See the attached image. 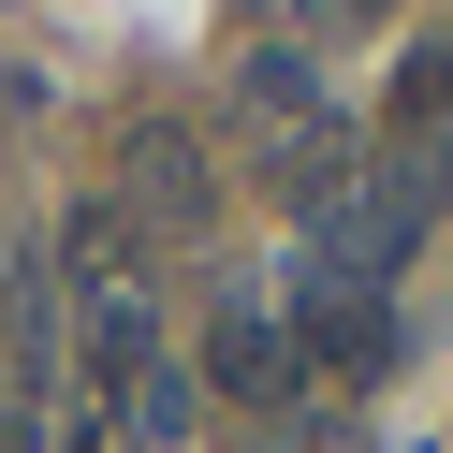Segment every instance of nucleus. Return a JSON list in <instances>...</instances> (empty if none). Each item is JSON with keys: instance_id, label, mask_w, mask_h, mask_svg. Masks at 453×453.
I'll use <instances>...</instances> for the list:
<instances>
[{"instance_id": "obj_2", "label": "nucleus", "mask_w": 453, "mask_h": 453, "mask_svg": "<svg viewBox=\"0 0 453 453\" xmlns=\"http://www.w3.org/2000/svg\"><path fill=\"white\" fill-rule=\"evenodd\" d=\"M249 190H264L278 219H336V205L365 190V147H351V118L322 103V118H293V132H249Z\"/></svg>"}, {"instance_id": "obj_1", "label": "nucleus", "mask_w": 453, "mask_h": 453, "mask_svg": "<svg viewBox=\"0 0 453 453\" xmlns=\"http://www.w3.org/2000/svg\"><path fill=\"white\" fill-rule=\"evenodd\" d=\"M190 380H205V395H234V410H278V424H293L307 351H293V322H278V307L219 293V307H205V351H190Z\"/></svg>"}, {"instance_id": "obj_5", "label": "nucleus", "mask_w": 453, "mask_h": 453, "mask_svg": "<svg viewBox=\"0 0 453 453\" xmlns=\"http://www.w3.org/2000/svg\"><path fill=\"white\" fill-rule=\"evenodd\" d=\"M103 293H147V234H132L118 190H73L59 205V307H103Z\"/></svg>"}, {"instance_id": "obj_3", "label": "nucleus", "mask_w": 453, "mask_h": 453, "mask_svg": "<svg viewBox=\"0 0 453 453\" xmlns=\"http://www.w3.org/2000/svg\"><path fill=\"white\" fill-rule=\"evenodd\" d=\"M118 205H132V234H205V219H219V161H205V132L147 118V132H132V161H118Z\"/></svg>"}, {"instance_id": "obj_6", "label": "nucleus", "mask_w": 453, "mask_h": 453, "mask_svg": "<svg viewBox=\"0 0 453 453\" xmlns=\"http://www.w3.org/2000/svg\"><path fill=\"white\" fill-rule=\"evenodd\" d=\"M380 132H424V147L453 132V15H424V30L380 59Z\"/></svg>"}, {"instance_id": "obj_4", "label": "nucleus", "mask_w": 453, "mask_h": 453, "mask_svg": "<svg viewBox=\"0 0 453 453\" xmlns=\"http://www.w3.org/2000/svg\"><path fill=\"white\" fill-rule=\"evenodd\" d=\"M161 351H176V336H161V293H103V307H73V395H103V410H132Z\"/></svg>"}, {"instance_id": "obj_10", "label": "nucleus", "mask_w": 453, "mask_h": 453, "mask_svg": "<svg viewBox=\"0 0 453 453\" xmlns=\"http://www.w3.org/2000/svg\"><path fill=\"white\" fill-rule=\"evenodd\" d=\"M0 453H44V424H30V410H0Z\"/></svg>"}, {"instance_id": "obj_9", "label": "nucleus", "mask_w": 453, "mask_h": 453, "mask_svg": "<svg viewBox=\"0 0 453 453\" xmlns=\"http://www.w3.org/2000/svg\"><path fill=\"white\" fill-rule=\"evenodd\" d=\"M59 453H132V410H103V395H59Z\"/></svg>"}, {"instance_id": "obj_7", "label": "nucleus", "mask_w": 453, "mask_h": 453, "mask_svg": "<svg viewBox=\"0 0 453 453\" xmlns=\"http://www.w3.org/2000/svg\"><path fill=\"white\" fill-rule=\"evenodd\" d=\"M234 118H249V132L322 118V73H307V44H249V59H234Z\"/></svg>"}, {"instance_id": "obj_8", "label": "nucleus", "mask_w": 453, "mask_h": 453, "mask_svg": "<svg viewBox=\"0 0 453 453\" xmlns=\"http://www.w3.org/2000/svg\"><path fill=\"white\" fill-rule=\"evenodd\" d=\"M190 424H205V380H190V351H161L132 395V453H190Z\"/></svg>"}]
</instances>
